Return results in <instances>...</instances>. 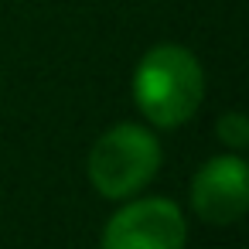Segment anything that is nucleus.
<instances>
[{"label":"nucleus","instance_id":"obj_1","mask_svg":"<svg viewBox=\"0 0 249 249\" xmlns=\"http://www.w3.org/2000/svg\"><path fill=\"white\" fill-rule=\"evenodd\" d=\"M205 96L201 62L181 45L150 48L133 72V103L154 126H181L188 123Z\"/></svg>","mask_w":249,"mask_h":249},{"label":"nucleus","instance_id":"obj_2","mask_svg":"<svg viewBox=\"0 0 249 249\" xmlns=\"http://www.w3.org/2000/svg\"><path fill=\"white\" fill-rule=\"evenodd\" d=\"M160 167V143L137 123L106 130L89 150V181L106 198H130L154 181Z\"/></svg>","mask_w":249,"mask_h":249},{"label":"nucleus","instance_id":"obj_3","mask_svg":"<svg viewBox=\"0 0 249 249\" xmlns=\"http://www.w3.org/2000/svg\"><path fill=\"white\" fill-rule=\"evenodd\" d=\"M188 222L167 198L123 205L103 229V249H184Z\"/></svg>","mask_w":249,"mask_h":249},{"label":"nucleus","instance_id":"obj_4","mask_svg":"<svg viewBox=\"0 0 249 249\" xmlns=\"http://www.w3.org/2000/svg\"><path fill=\"white\" fill-rule=\"evenodd\" d=\"M191 208L212 225L239 222L249 208V167H246V160L232 157V154L212 157L191 181Z\"/></svg>","mask_w":249,"mask_h":249},{"label":"nucleus","instance_id":"obj_5","mask_svg":"<svg viewBox=\"0 0 249 249\" xmlns=\"http://www.w3.org/2000/svg\"><path fill=\"white\" fill-rule=\"evenodd\" d=\"M215 133H218L222 143H229V147H246V143H249V120L232 109V113H225V116L218 120Z\"/></svg>","mask_w":249,"mask_h":249}]
</instances>
